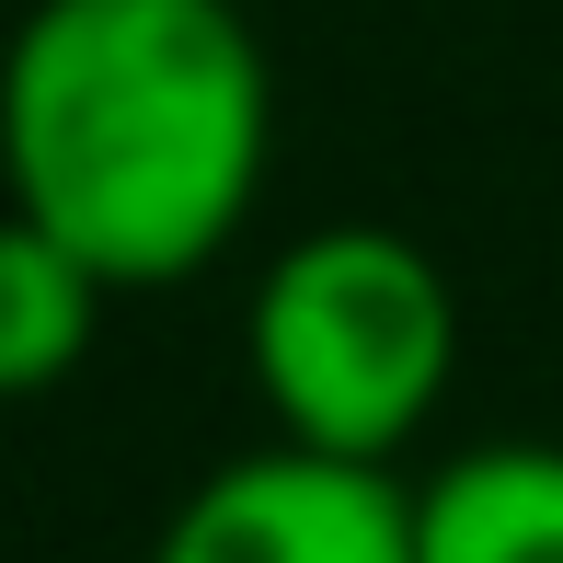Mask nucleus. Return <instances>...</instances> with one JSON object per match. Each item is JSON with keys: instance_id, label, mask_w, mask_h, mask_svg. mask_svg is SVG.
<instances>
[{"instance_id": "20e7f679", "label": "nucleus", "mask_w": 563, "mask_h": 563, "mask_svg": "<svg viewBox=\"0 0 563 563\" xmlns=\"http://www.w3.org/2000/svg\"><path fill=\"white\" fill-rule=\"evenodd\" d=\"M415 563H563V438H483L415 472Z\"/></svg>"}, {"instance_id": "7ed1b4c3", "label": "nucleus", "mask_w": 563, "mask_h": 563, "mask_svg": "<svg viewBox=\"0 0 563 563\" xmlns=\"http://www.w3.org/2000/svg\"><path fill=\"white\" fill-rule=\"evenodd\" d=\"M150 563H415V472L265 438L173 495Z\"/></svg>"}, {"instance_id": "f257e3e1", "label": "nucleus", "mask_w": 563, "mask_h": 563, "mask_svg": "<svg viewBox=\"0 0 563 563\" xmlns=\"http://www.w3.org/2000/svg\"><path fill=\"white\" fill-rule=\"evenodd\" d=\"M276 173V58L242 0H23L0 35V208L115 299L185 288Z\"/></svg>"}, {"instance_id": "f03ea898", "label": "nucleus", "mask_w": 563, "mask_h": 563, "mask_svg": "<svg viewBox=\"0 0 563 563\" xmlns=\"http://www.w3.org/2000/svg\"><path fill=\"white\" fill-rule=\"evenodd\" d=\"M242 379L265 402V438L402 472L460 379L449 265L391 219H322L276 242L242 299Z\"/></svg>"}, {"instance_id": "39448f33", "label": "nucleus", "mask_w": 563, "mask_h": 563, "mask_svg": "<svg viewBox=\"0 0 563 563\" xmlns=\"http://www.w3.org/2000/svg\"><path fill=\"white\" fill-rule=\"evenodd\" d=\"M115 288L23 208H0V402H46L92 368Z\"/></svg>"}]
</instances>
